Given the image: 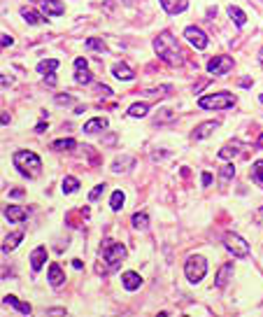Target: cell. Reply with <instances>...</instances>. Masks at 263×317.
<instances>
[{
  "instance_id": "obj_19",
  "label": "cell",
  "mask_w": 263,
  "mask_h": 317,
  "mask_svg": "<svg viewBox=\"0 0 263 317\" xmlns=\"http://www.w3.org/2000/svg\"><path fill=\"white\" fill-rule=\"evenodd\" d=\"M21 17H24V21H28L31 26H40L47 21L44 14H37L35 10H31V7H24V10H21Z\"/></svg>"
},
{
  "instance_id": "obj_13",
  "label": "cell",
  "mask_w": 263,
  "mask_h": 317,
  "mask_svg": "<svg viewBox=\"0 0 263 317\" xmlns=\"http://www.w3.org/2000/svg\"><path fill=\"white\" fill-rule=\"evenodd\" d=\"M231 275H233V263H224L219 269V273H217V278H214V287H217V289H224V287L231 282Z\"/></svg>"
},
{
  "instance_id": "obj_20",
  "label": "cell",
  "mask_w": 263,
  "mask_h": 317,
  "mask_svg": "<svg viewBox=\"0 0 263 317\" xmlns=\"http://www.w3.org/2000/svg\"><path fill=\"white\" fill-rule=\"evenodd\" d=\"M112 75H114L116 79H123V82H130V79L135 77V73L126 66V63H116V66L112 68Z\"/></svg>"
},
{
  "instance_id": "obj_24",
  "label": "cell",
  "mask_w": 263,
  "mask_h": 317,
  "mask_svg": "<svg viewBox=\"0 0 263 317\" xmlns=\"http://www.w3.org/2000/svg\"><path fill=\"white\" fill-rule=\"evenodd\" d=\"M75 145H77V142H75L73 138H61V140L51 142V149H56V152H68V149H75Z\"/></svg>"
},
{
  "instance_id": "obj_4",
  "label": "cell",
  "mask_w": 263,
  "mask_h": 317,
  "mask_svg": "<svg viewBox=\"0 0 263 317\" xmlns=\"http://www.w3.org/2000/svg\"><path fill=\"white\" fill-rule=\"evenodd\" d=\"M184 275L191 285H198V282L208 275V259L203 254H191L184 263Z\"/></svg>"
},
{
  "instance_id": "obj_14",
  "label": "cell",
  "mask_w": 263,
  "mask_h": 317,
  "mask_svg": "<svg viewBox=\"0 0 263 317\" xmlns=\"http://www.w3.org/2000/svg\"><path fill=\"white\" fill-rule=\"evenodd\" d=\"M44 261H47V250H44V247H35V250L31 252V271L33 273H37V271L42 269Z\"/></svg>"
},
{
  "instance_id": "obj_39",
  "label": "cell",
  "mask_w": 263,
  "mask_h": 317,
  "mask_svg": "<svg viewBox=\"0 0 263 317\" xmlns=\"http://www.w3.org/2000/svg\"><path fill=\"white\" fill-rule=\"evenodd\" d=\"M44 84H47V86H56V75L54 73L44 75Z\"/></svg>"
},
{
  "instance_id": "obj_28",
  "label": "cell",
  "mask_w": 263,
  "mask_h": 317,
  "mask_svg": "<svg viewBox=\"0 0 263 317\" xmlns=\"http://www.w3.org/2000/svg\"><path fill=\"white\" fill-rule=\"evenodd\" d=\"M133 226L135 229H149V217H147V213H135L133 215Z\"/></svg>"
},
{
  "instance_id": "obj_45",
  "label": "cell",
  "mask_w": 263,
  "mask_h": 317,
  "mask_svg": "<svg viewBox=\"0 0 263 317\" xmlns=\"http://www.w3.org/2000/svg\"><path fill=\"white\" fill-rule=\"evenodd\" d=\"M258 61H261V66H263V49H261V54H258Z\"/></svg>"
},
{
  "instance_id": "obj_8",
  "label": "cell",
  "mask_w": 263,
  "mask_h": 317,
  "mask_svg": "<svg viewBox=\"0 0 263 317\" xmlns=\"http://www.w3.org/2000/svg\"><path fill=\"white\" fill-rule=\"evenodd\" d=\"M184 37L189 40L191 44L196 49H205L208 47V35L201 31V28H193V26H189V28H184Z\"/></svg>"
},
{
  "instance_id": "obj_42",
  "label": "cell",
  "mask_w": 263,
  "mask_h": 317,
  "mask_svg": "<svg viewBox=\"0 0 263 317\" xmlns=\"http://www.w3.org/2000/svg\"><path fill=\"white\" fill-rule=\"evenodd\" d=\"M47 126H49V124H47V122H40V124H37V126H35V131H37V133H42V131H44V128H47Z\"/></svg>"
},
{
  "instance_id": "obj_36",
  "label": "cell",
  "mask_w": 263,
  "mask_h": 317,
  "mask_svg": "<svg viewBox=\"0 0 263 317\" xmlns=\"http://www.w3.org/2000/svg\"><path fill=\"white\" fill-rule=\"evenodd\" d=\"M233 175H235V168H233L231 164H228V166H224V168H221V177H224V180H231Z\"/></svg>"
},
{
  "instance_id": "obj_41",
  "label": "cell",
  "mask_w": 263,
  "mask_h": 317,
  "mask_svg": "<svg viewBox=\"0 0 263 317\" xmlns=\"http://www.w3.org/2000/svg\"><path fill=\"white\" fill-rule=\"evenodd\" d=\"M10 196H12V198H21L24 191H21V189H12V191H10Z\"/></svg>"
},
{
  "instance_id": "obj_9",
  "label": "cell",
  "mask_w": 263,
  "mask_h": 317,
  "mask_svg": "<svg viewBox=\"0 0 263 317\" xmlns=\"http://www.w3.org/2000/svg\"><path fill=\"white\" fill-rule=\"evenodd\" d=\"M5 220L10 224H24L28 220V213H26L21 205H7L5 207Z\"/></svg>"
},
{
  "instance_id": "obj_17",
  "label": "cell",
  "mask_w": 263,
  "mask_h": 317,
  "mask_svg": "<svg viewBox=\"0 0 263 317\" xmlns=\"http://www.w3.org/2000/svg\"><path fill=\"white\" fill-rule=\"evenodd\" d=\"M65 282V271L58 266V263H51L49 266V285L51 287H61Z\"/></svg>"
},
{
  "instance_id": "obj_11",
  "label": "cell",
  "mask_w": 263,
  "mask_h": 317,
  "mask_svg": "<svg viewBox=\"0 0 263 317\" xmlns=\"http://www.w3.org/2000/svg\"><path fill=\"white\" fill-rule=\"evenodd\" d=\"M65 12V5L61 0H44L42 3V14L44 17H61Z\"/></svg>"
},
{
  "instance_id": "obj_16",
  "label": "cell",
  "mask_w": 263,
  "mask_h": 317,
  "mask_svg": "<svg viewBox=\"0 0 263 317\" xmlns=\"http://www.w3.org/2000/svg\"><path fill=\"white\" fill-rule=\"evenodd\" d=\"M107 128V119L105 117H93L91 122L84 124V133L91 135V133H98V131H105Z\"/></svg>"
},
{
  "instance_id": "obj_34",
  "label": "cell",
  "mask_w": 263,
  "mask_h": 317,
  "mask_svg": "<svg viewBox=\"0 0 263 317\" xmlns=\"http://www.w3.org/2000/svg\"><path fill=\"white\" fill-rule=\"evenodd\" d=\"M103 191H105V184H96V187L89 191V201H98Z\"/></svg>"
},
{
  "instance_id": "obj_3",
  "label": "cell",
  "mask_w": 263,
  "mask_h": 317,
  "mask_svg": "<svg viewBox=\"0 0 263 317\" xmlns=\"http://www.w3.org/2000/svg\"><path fill=\"white\" fill-rule=\"evenodd\" d=\"M235 103H238V98L233 93L219 91V93H212V96H203L198 100V108L201 110H231Z\"/></svg>"
},
{
  "instance_id": "obj_2",
  "label": "cell",
  "mask_w": 263,
  "mask_h": 317,
  "mask_svg": "<svg viewBox=\"0 0 263 317\" xmlns=\"http://www.w3.org/2000/svg\"><path fill=\"white\" fill-rule=\"evenodd\" d=\"M14 168L24 177H37L40 171H42V159L37 156L35 152L21 149V152L14 154Z\"/></svg>"
},
{
  "instance_id": "obj_5",
  "label": "cell",
  "mask_w": 263,
  "mask_h": 317,
  "mask_svg": "<svg viewBox=\"0 0 263 317\" xmlns=\"http://www.w3.org/2000/svg\"><path fill=\"white\" fill-rule=\"evenodd\" d=\"M100 254H103L107 269L114 271L121 266V261L126 259V247L121 243H112V240H105L103 247H100Z\"/></svg>"
},
{
  "instance_id": "obj_7",
  "label": "cell",
  "mask_w": 263,
  "mask_h": 317,
  "mask_svg": "<svg viewBox=\"0 0 263 317\" xmlns=\"http://www.w3.org/2000/svg\"><path fill=\"white\" fill-rule=\"evenodd\" d=\"M233 70V59L231 56H212L208 61V73L210 75H226Z\"/></svg>"
},
{
  "instance_id": "obj_21",
  "label": "cell",
  "mask_w": 263,
  "mask_h": 317,
  "mask_svg": "<svg viewBox=\"0 0 263 317\" xmlns=\"http://www.w3.org/2000/svg\"><path fill=\"white\" fill-rule=\"evenodd\" d=\"M228 17H231V21H233L235 26H238V28H242V26L247 24V14L242 12L240 7H235V5L228 7Z\"/></svg>"
},
{
  "instance_id": "obj_22",
  "label": "cell",
  "mask_w": 263,
  "mask_h": 317,
  "mask_svg": "<svg viewBox=\"0 0 263 317\" xmlns=\"http://www.w3.org/2000/svg\"><path fill=\"white\" fill-rule=\"evenodd\" d=\"M21 240H24V231H14L10 238H5V243H3V252H5V254H10V252H12L14 247L21 243Z\"/></svg>"
},
{
  "instance_id": "obj_10",
  "label": "cell",
  "mask_w": 263,
  "mask_h": 317,
  "mask_svg": "<svg viewBox=\"0 0 263 317\" xmlns=\"http://www.w3.org/2000/svg\"><path fill=\"white\" fill-rule=\"evenodd\" d=\"M219 128V122H203V124H198L196 128H193V133H191V138L193 140H205L210 133H214Z\"/></svg>"
},
{
  "instance_id": "obj_25",
  "label": "cell",
  "mask_w": 263,
  "mask_h": 317,
  "mask_svg": "<svg viewBox=\"0 0 263 317\" xmlns=\"http://www.w3.org/2000/svg\"><path fill=\"white\" fill-rule=\"evenodd\" d=\"M61 189H63V194H73V191H77L80 189V180L77 177H73V175H68L65 180H63V184H61Z\"/></svg>"
},
{
  "instance_id": "obj_27",
  "label": "cell",
  "mask_w": 263,
  "mask_h": 317,
  "mask_svg": "<svg viewBox=\"0 0 263 317\" xmlns=\"http://www.w3.org/2000/svg\"><path fill=\"white\" fill-rule=\"evenodd\" d=\"M149 112V103H133L128 108V115L130 117H145Z\"/></svg>"
},
{
  "instance_id": "obj_35",
  "label": "cell",
  "mask_w": 263,
  "mask_h": 317,
  "mask_svg": "<svg viewBox=\"0 0 263 317\" xmlns=\"http://www.w3.org/2000/svg\"><path fill=\"white\" fill-rule=\"evenodd\" d=\"M54 100H56L58 105H73V103H75V98L70 96V93H58Z\"/></svg>"
},
{
  "instance_id": "obj_31",
  "label": "cell",
  "mask_w": 263,
  "mask_h": 317,
  "mask_svg": "<svg viewBox=\"0 0 263 317\" xmlns=\"http://www.w3.org/2000/svg\"><path fill=\"white\" fill-rule=\"evenodd\" d=\"M238 152H240V145H238V142H235V145L231 142V145H226V147H221V149H219V159H231V156H235Z\"/></svg>"
},
{
  "instance_id": "obj_32",
  "label": "cell",
  "mask_w": 263,
  "mask_h": 317,
  "mask_svg": "<svg viewBox=\"0 0 263 317\" xmlns=\"http://www.w3.org/2000/svg\"><path fill=\"white\" fill-rule=\"evenodd\" d=\"M251 175H254V182L263 184V159H258L256 164L251 166Z\"/></svg>"
},
{
  "instance_id": "obj_38",
  "label": "cell",
  "mask_w": 263,
  "mask_h": 317,
  "mask_svg": "<svg viewBox=\"0 0 263 317\" xmlns=\"http://www.w3.org/2000/svg\"><path fill=\"white\" fill-rule=\"evenodd\" d=\"M201 182H203V187H210V184H212V173H208V171L203 173V175H201Z\"/></svg>"
},
{
  "instance_id": "obj_1",
  "label": "cell",
  "mask_w": 263,
  "mask_h": 317,
  "mask_svg": "<svg viewBox=\"0 0 263 317\" xmlns=\"http://www.w3.org/2000/svg\"><path fill=\"white\" fill-rule=\"evenodd\" d=\"M154 51H156V56H159L161 61L168 63V66H172V68L182 66V61H184L182 51H179L177 37L172 35L170 31H161L159 33V37L154 40Z\"/></svg>"
},
{
  "instance_id": "obj_12",
  "label": "cell",
  "mask_w": 263,
  "mask_h": 317,
  "mask_svg": "<svg viewBox=\"0 0 263 317\" xmlns=\"http://www.w3.org/2000/svg\"><path fill=\"white\" fill-rule=\"evenodd\" d=\"M121 282H123V289H126V292H135V289H140L142 278L135 273V271H126V273L121 275Z\"/></svg>"
},
{
  "instance_id": "obj_23",
  "label": "cell",
  "mask_w": 263,
  "mask_h": 317,
  "mask_svg": "<svg viewBox=\"0 0 263 317\" xmlns=\"http://www.w3.org/2000/svg\"><path fill=\"white\" fill-rule=\"evenodd\" d=\"M61 63L56 61V59H44V61L37 63V73L40 75H49V73H56Z\"/></svg>"
},
{
  "instance_id": "obj_43",
  "label": "cell",
  "mask_w": 263,
  "mask_h": 317,
  "mask_svg": "<svg viewBox=\"0 0 263 317\" xmlns=\"http://www.w3.org/2000/svg\"><path fill=\"white\" fill-rule=\"evenodd\" d=\"M3 124H5V126L10 124V115H7V112H3Z\"/></svg>"
},
{
  "instance_id": "obj_37",
  "label": "cell",
  "mask_w": 263,
  "mask_h": 317,
  "mask_svg": "<svg viewBox=\"0 0 263 317\" xmlns=\"http://www.w3.org/2000/svg\"><path fill=\"white\" fill-rule=\"evenodd\" d=\"M0 42H3V47H12V44H14V37H12V35H7V33H3Z\"/></svg>"
},
{
  "instance_id": "obj_18",
  "label": "cell",
  "mask_w": 263,
  "mask_h": 317,
  "mask_svg": "<svg viewBox=\"0 0 263 317\" xmlns=\"http://www.w3.org/2000/svg\"><path fill=\"white\" fill-rule=\"evenodd\" d=\"M3 303L5 305H10V308H14V310L17 312H21V315H31V305L28 303H24V301H19L17 296H5V299H3Z\"/></svg>"
},
{
  "instance_id": "obj_26",
  "label": "cell",
  "mask_w": 263,
  "mask_h": 317,
  "mask_svg": "<svg viewBox=\"0 0 263 317\" xmlns=\"http://www.w3.org/2000/svg\"><path fill=\"white\" fill-rule=\"evenodd\" d=\"M123 203H126V194H123L121 189H116L114 194H112V198H110V207L112 210H121Z\"/></svg>"
},
{
  "instance_id": "obj_6",
  "label": "cell",
  "mask_w": 263,
  "mask_h": 317,
  "mask_svg": "<svg viewBox=\"0 0 263 317\" xmlns=\"http://www.w3.org/2000/svg\"><path fill=\"white\" fill-rule=\"evenodd\" d=\"M224 245H226V250L231 252L235 259H245V256L249 254V243H247L240 233H226V236H224Z\"/></svg>"
},
{
  "instance_id": "obj_15",
  "label": "cell",
  "mask_w": 263,
  "mask_h": 317,
  "mask_svg": "<svg viewBox=\"0 0 263 317\" xmlns=\"http://www.w3.org/2000/svg\"><path fill=\"white\" fill-rule=\"evenodd\" d=\"M186 0H161V7H163L168 14H179V12H184L186 10Z\"/></svg>"
},
{
  "instance_id": "obj_40",
  "label": "cell",
  "mask_w": 263,
  "mask_h": 317,
  "mask_svg": "<svg viewBox=\"0 0 263 317\" xmlns=\"http://www.w3.org/2000/svg\"><path fill=\"white\" fill-rule=\"evenodd\" d=\"M82 68H89L86 59H75V70H82Z\"/></svg>"
},
{
  "instance_id": "obj_33",
  "label": "cell",
  "mask_w": 263,
  "mask_h": 317,
  "mask_svg": "<svg viewBox=\"0 0 263 317\" xmlns=\"http://www.w3.org/2000/svg\"><path fill=\"white\" fill-rule=\"evenodd\" d=\"M84 44L89 49H93V51H105V42H103V40H98V37H89Z\"/></svg>"
},
{
  "instance_id": "obj_44",
  "label": "cell",
  "mask_w": 263,
  "mask_h": 317,
  "mask_svg": "<svg viewBox=\"0 0 263 317\" xmlns=\"http://www.w3.org/2000/svg\"><path fill=\"white\" fill-rule=\"evenodd\" d=\"M256 147H263V133L258 135V142H256Z\"/></svg>"
},
{
  "instance_id": "obj_29",
  "label": "cell",
  "mask_w": 263,
  "mask_h": 317,
  "mask_svg": "<svg viewBox=\"0 0 263 317\" xmlns=\"http://www.w3.org/2000/svg\"><path fill=\"white\" fill-rule=\"evenodd\" d=\"M93 79V75L89 73V68H82V70H75V82L77 84H89Z\"/></svg>"
},
{
  "instance_id": "obj_30",
  "label": "cell",
  "mask_w": 263,
  "mask_h": 317,
  "mask_svg": "<svg viewBox=\"0 0 263 317\" xmlns=\"http://www.w3.org/2000/svg\"><path fill=\"white\" fill-rule=\"evenodd\" d=\"M133 159L130 156H123V161H114V164H112V171L114 173H121V171H128V168H133Z\"/></svg>"
}]
</instances>
